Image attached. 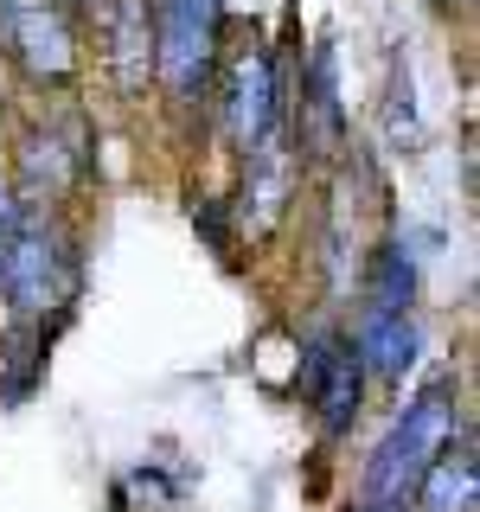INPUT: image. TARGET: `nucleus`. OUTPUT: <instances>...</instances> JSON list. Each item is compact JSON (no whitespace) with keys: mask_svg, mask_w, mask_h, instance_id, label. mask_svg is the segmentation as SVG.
I'll return each instance as SVG.
<instances>
[{"mask_svg":"<svg viewBox=\"0 0 480 512\" xmlns=\"http://www.w3.org/2000/svg\"><path fill=\"white\" fill-rule=\"evenodd\" d=\"M468 416V397H461V378L455 372H429L416 391L397 404V416L384 423V436L372 442L359 468V487H352L346 512H410L416 506V487H423L429 461L448 448L455 423Z\"/></svg>","mask_w":480,"mask_h":512,"instance_id":"1","label":"nucleus"},{"mask_svg":"<svg viewBox=\"0 0 480 512\" xmlns=\"http://www.w3.org/2000/svg\"><path fill=\"white\" fill-rule=\"evenodd\" d=\"M84 295V237L64 212H26V224L0 244V308L7 320H45L64 327Z\"/></svg>","mask_w":480,"mask_h":512,"instance_id":"2","label":"nucleus"},{"mask_svg":"<svg viewBox=\"0 0 480 512\" xmlns=\"http://www.w3.org/2000/svg\"><path fill=\"white\" fill-rule=\"evenodd\" d=\"M154 7V84L180 122L205 116L224 64V0H148Z\"/></svg>","mask_w":480,"mask_h":512,"instance_id":"3","label":"nucleus"},{"mask_svg":"<svg viewBox=\"0 0 480 512\" xmlns=\"http://www.w3.org/2000/svg\"><path fill=\"white\" fill-rule=\"evenodd\" d=\"M90 173H96V128L84 109H58V116H39L13 135L7 186L20 192L26 212H58Z\"/></svg>","mask_w":480,"mask_h":512,"instance_id":"4","label":"nucleus"},{"mask_svg":"<svg viewBox=\"0 0 480 512\" xmlns=\"http://www.w3.org/2000/svg\"><path fill=\"white\" fill-rule=\"evenodd\" d=\"M288 52L282 45H269V39H250L244 52H231L218 64V96H212V109H218V122H224V135H231V148L237 154H256L269 135H288Z\"/></svg>","mask_w":480,"mask_h":512,"instance_id":"5","label":"nucleus"},{"mask_svg":"<svg viewBox=\"0 0 480 512\" xmlns=\"http://www.w3.org/2000/svg\"><path fill=\"white\" fill-rule=\"evenodd\" d=\"M295 391H301V404L314 410V423H320L327 442H346L352 429H359L372 378H365V365H359V352H352L346 327H314L308 340H301Z\"/></svg>","mask_w":480,"mask_h":512,"instance_id":"6","label":"nucleus"},{"mask_svg":"<svg viewBox=\"0 0 480 512\" xmlns=\"http://www.w3.org/2000/svg\"><path fill=\"white\" fill-rule=\"evenodd\" d=\"M96 39L103 64L122 96H148L154 84V7L148 0H103L96 7Z\"/></svg>","mask_w":480,"mask_h":512,"instance_id":"7","label":"nucleus"},{"mask_svg":"<svg viewBox=\"0 0 480 512\" xmlns=\"http://www.w3.org/2000/svg\"><path fill=\"white\" fill-rule=\"evenodd\" d=\"M352 352H359L365 378L372 384H404L416 372V359H423V320L416 314H352L346 327Z\"/></svg>","mask_w":480,"mask_h":512,"instance_id":"8","label":"nucleus"},{"mask_svg":"<svg viewBox=\"0 0 480 512\" xmlns=\"http://www.w3.org/2000/svg\"><path fill=\"white\" fill-rule=\"evenodd\" d=\"M416 295H423V256H416L410 237H384V244L365 250V263H359L365 314H416Z\"/></svg>","mask_w":480,"mask_h":512,"instance_id":"9","label":"nucleus"},{"mask_svg":"<svg viewBox=\"0 0 480 512\" xmlns=\"http://www.w3.org/2000/svg\"><path fill=\"white\" fill-rule=\"evenodd\" d=\"M410 512H480V468H474V416H461L455 436L429 461Z\"/></svg>","mask_w":480,"mask_h":512,"instance_id":"10","label":"nucleus"},{"mask_svg":"<svg viewBox=\"0 0 480 512\" xmlns=\"http://www.w3.org/2000/svg\"><path fill=\"white\" fill-rule=\"evenodd\" d=\"M52 320H7L0 327V410H20L39 397L45 359H52Z\"/></svg>","mask_w":480,"mask_h":512,"instance_id":"11","label":"nucleus"},{"mask_svg":"<svg viewBox=\"0 0 480 512\" xmlns=\"http://www.w3.org/2000/svg\"><path fill=\"white\" fill-rule=\"evenodd\" d=\"M192 231L205 237V250H212V256H237L244 224H237V205L231 199H192Z\"/></svg>","mask_w":480,"mask_h":512,"instance_id":"12","label":"nucleus"},{"mask_svg":"<svg viewBox=\"0 0 480 512\" xmlns=\"http://www.w3.org/2000/svg\"><path fill=\"white\" fill-rule=\"evenodd\" d=\"M391 135L404 141V148H416V141H423V128H416V103H410V71L391 84Z\"/></svg>","mask_w":480,"mask_h":512,"instance_id":"13","label":"nucleus"},{"mask_svg":"<svg viewBox=\"0 0 480 512\" xmlns=\"http://www.w3.org/2000/svg\"><path fill=\"white\" fill-rule=\"evenodd\" d=\"M64 7H71V13H96V7H103V0H64Z\"/></svg>","mask_w":480,"mask_h":512,"instance_id":"14","label":"nucleus"},{"mask_svg":"<svg viewBox=\"0 0 480 512\" xmlns=\"http://www.w3.org/2000/svg\"><path fill=\"white\" fill-rule=\"evenodd\" d=\"M0 128H7V96H0Z\"/></svg>","mask_w":480,"mask_h":512,"instance_id":"15","label":"nucleus"}]
</instances>
